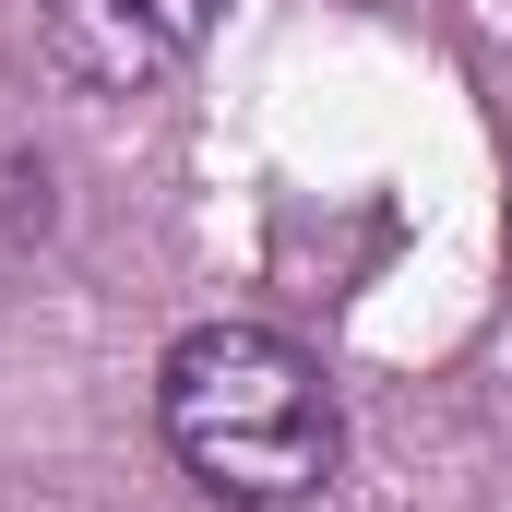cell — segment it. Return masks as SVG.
<instances>
[{"instance_id": "cell-2", "label": "cell", "mask_w": 512, "mask_h": 512, "mask_svg": "<svg viewBox=\"0 0 512 512\" xmlns=\"http://www.w3.org/2000/svg\"><path fill=\"white\" fill-rule=\"evenodd\" d=\"M36 36L72 96H143L215 36V0H48Z\"/></svg>"}, {"instance_id": "cell-1", "label": "cell", "mask_w": 512, "mask_h": 512, "mask_svg": "<svg viewBox=\"0 0 512 512\" xmlns=\"http://www.w3.org/2000/svg\"><path fill=\"white\" fill-rule=\"evenodd\" d=\"M155 429L191 465V489L227 512H298L346 453V405L322 358L274 322H191L155 358Z\"/></svg>"}]
</instances>
